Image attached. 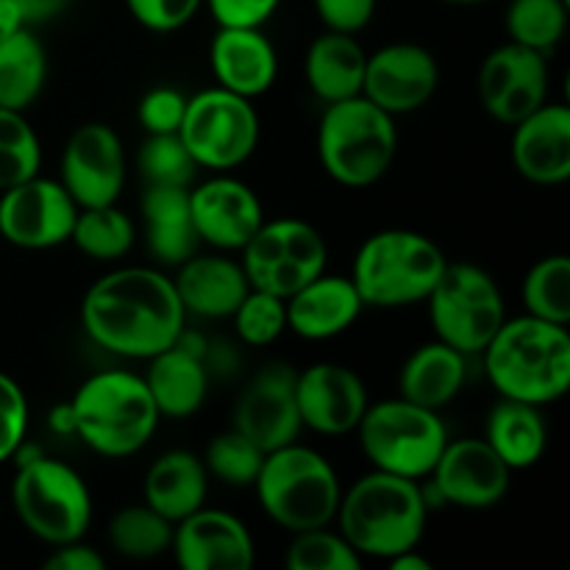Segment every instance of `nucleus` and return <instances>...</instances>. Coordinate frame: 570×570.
<instances>
[{"label":"nucleus","mask_w":570,"mask_h":570,"mask_svg":"<svg viewBox=\"0 0 570 570\" xmlns=\"http://www.w3.org/2000/svg\"><path fill=\"white\" fill-rule=\"evenodd\" d=\"M181 298L170 276L154 267H120L100 276L81 304L83 332L126 360H150L184 332Z\"/></svg>","instance_id":"1"},{"label":"nucleus","mask_w":570,"mask_h":570,"mask_svg":"<svg viewBox=\"0 0 570 570\" xmlns=\"http://www.w3.org/2000/svg\"><path fill=\"white\" fill-rule=\"evenodd\" d=\"M426 304L440 343L451 345L465 356L482 354L501 323L507 321L499 284L488 271L471 262L445 265Z\"/></svg>","instance_id":"10"},{"label":"nucleus","mask_w":570,"mask_h":570,"mask_svg":"<svg viewBox=\"0 0 570 570\" xmlns=\"http://www.w3.org/2000/svg\"><path fill=\"white\" fill-rule=\"evenodd\" d=\"M512 165L527 181L557 187L570 176V109L546 100L540 109L515 122Z\"/></svg>","instance_id":"22"},{"label":"nucleus","mask_w":570,"mask_h":570,"mask_svg":"<svg viewBox=\"0 0 570 570\" xmlns=\"http://www.w3.org/2000/svg\"><path fill=\"white\" fill-rule=\"evenodd\" d=\"M173 527L165 515L148 504L126 507L109 523V543L128 560H154L173 543Z\"/></svg>","instance_id":"34"},{"label":"nucleus","mask_w":570,"mask_h":570,"mask_svg":"<svg viewBox=\"0 0 570 570\" xmlns=\"http://www.w3.org/2000/svg\"><path fill=\"white\" fill-rule=\"evenodd\" d=\"M220 28H262L282 0H204Z\"/></svg>","instance_id":"45"},{"label":"nucleus","mask_w":570,"mask_h":570,"mask_svg":"<svg viewBox=\"0 0 570 570\" xmlns=\"http://www.w3.org/2000/svg\"><path fill=\"white\" fill-rule=\"evenodd\" d=\"M510 468L490 449L488 440L468 438L445 443L438 465L429 476L445 504L462 510H488L510 490Z\"/></svg>","instance_id":"18"},{"label":"nucleus","mask_w":570,"mask_h":570,"mask_svg":"<svg viewBox=\"0 0 570 570\" xmlns=\"http://www.w3.org/2000/svg\"><path fill=\"white\" fill-rule=\"evenodd\" d=\"M479 98L488 115L515 126L549 100L546 56L523 45H501L479 67Z\"/></svg>","instance_id":"14"},{"label":"nucleus","mask_w":570,"mask_h":570,"mask_svg":"<svg viewBox=\"0 0 570 570\" xmlns=\"http://www.w3.org/2000/svg\"><path fill=\"white\" fill-rule=\"evenodd\" d=\"M443 3H456V6H479V3H490V0H443Z\"/></svg>","instance_id":"51"},{"label":"nucleus","mask_w":570,"mask_h":570,"mask_svg":"<svg viewBox=\"0 0 570 570\" xmlns=\"http://www.w3.org/2000/svg\"><path fill=\"white\" fill-rule=\"evenodd\" d=\"M387 562H390V568H393V570H429V568H432L426 560H423V557L415 554V549L401 551V554L390 557Z\"/></svg>","instance_id":"50"},{"label":"nucleus","mask_w":570,"mask_h":570,"mask_svg":"<svg viewBox=\"0 0 570 570\" xmlns=\"http://www.w3.org/2000/svg\"><path fill=\"white\" fill-rule=\"evenodd\" d=\"M173 284L184 312L198 317H232L250 289L243 265L226 256H189Z\"/></svg>","instance_id":"26"},{"label":"nucleus","mask_w":570,"mask_h":570,"mask_svg":"<svg viewBox=\"0 0 570 570\" xmlns=\"http://www.w3.org/2000/svg\"><path fill=\"white\" fill-rule=\"evenodd\" d=\"M137 167L148 187H189L198 173L178 134H148L139 145Z\"/></svg>","instance_id":"38"},{"label":"nucleus","mask_w":570,"mask_h":570,"mask_svg":"<svg viewBox=\"0 0 570 570\" xmlns=\"http://www.w3.org/2000/svg\"><path fill=\"white\" fill-rule=\"evenodd\" d=\"M61 184L78 209L115 204L126 184V150L106 122H87L70 134L61 154Z\"/></svg>","instance_id":"15"},{"label":"nucleus","mask_w":570,"mask_h":570,"mask_svg":"<svg viewBox=\"0 0 570 570\" xmlns=\"http://www.w3.org/2000/svg\"><path fill=\"white\" fill-rule=\"evenodd\" d=\"M484 440L504 460L510 471H523V468H532L543 456L549 432H546L540 406L501 399L490 412L488 438Z\"/></svg>","instance_id":"31"},{"label":"nucleus","mask_w":570,"mask_h":570,"mask_svg":"<svg viewBox=\"0 0 570 570\" xmlns=\"http://www.w3.org/2000/svg\"><path fill=\"white\" fill-rule=\"evenodd\" d=\"M67 410L72 417V434L111 460L131 456L148 445L161 417L145 379L128 371L89 376L76 390Z\"/></svg>","instance_id":"4"},{"label":"nucleus","mask_w":570,"mask_h":570,"mask_svg":"<svg viewBox=\"0 0 570 570\" xmlns=\"http://www.w3.org/2000/svg\"><path fill=\"white\" fill-rule=\"evenodd\" d=\"M523 306L527 315L568 326L570 323V259L554 254L540 259L523 278Z\"/></svg>","instance_id":"35"},{"label":"nucleus","mask_w":570,"mask_h":570,"mask_svg":"<svg viewBox=\"0 0 570 570\" xmlns=\"http://www.w3.org/2000/svg\"><path fill=\"white\" fill-rule=\"evenodd\" d=\"M209 471L189 451H167L145 473V504L170 523L193 515L206 501Z\"/></svg>","instance_id":"29"},{"label":"nucleus","mask_w":570,"mask_h":570,"mask_svg":"<svg viewBox=\"0 0 570 570\" xmlns=\"http://www.w3.org/2000/svg\"><path fill=\"white\" fill-rule=\"evenodd\" d=\"M187 111V98L173 87H154L139 100V126L148 134H178Z\"/></svg>","instance_id":"43"},{"label":"nucleus","mask_w":570,"mask_h":570,"mask_svg":"<svg viewBox=\"0 0 570 570\" xmlns=\"http://www.w3.org/2000/svg\"><path fill=\"white\" fill-rule=\"evenodd\" d=\"M254 488L267 518L293 534L328 527L343 495L332 462L298 443L265 454Z\"/></svg>","instance_id":"6"},{"label":"nucleus","mask_w":570,"mask_h":570,"mask_svg":"<svg viewBox=\"0 0 570 570\" xmlns=\"http://www.w3.org/2000/svg\"><path fill=\"white\" fill-rule=\"evenodd\" d=\"M48 570H104L106 560L104 554H98L95 549L83 546L81 540L76 543H65V546H56L53 554L48 557L45 562Z\"/></svg>","instance_id":"47"},{"label":"nucleus","mask_w":570,"mask_h":570,"mask_svg":"<svg viewBox=\"0 0 570 570\" xmlns=\"http://www.w3.org/2000/svg\"><path fill=\"white\" fill-rule=\"evenodd\" d=\"M426 495L415 479L373 471L340 495V534L360 557L390 560L406 549H417L426 529Z\"/></svg>","instance_id":"3"},{"label":"nucleus","mask_w":570,"mask_h":570,"mask_svg":"<svg viewBox=\"0 0 570 570\" xmlns=\"http://www.w3.org/2000/svg\"><path fill=\"white\" fill-rule=\"evenodd\" d=\"M11 499L22 527L53 549L81 540L92 523L87 482L50 456L33 454L20 462Z\"/></svg>","instance_id":"8"},{"label":"nucleus","mask_w":570,"mask_h":570,"mask_svg":"<svg viewBox=\"0 0 570 570\" xmlns=\"http://www.w3.org/2000/svg\"><path fill=\"white\" fill-rule=\"evenodd\" d=\"M328 245L315 226L295 217L262 223L243 248V271L250 289L287 301L304 284L326 273Z\"/></svg>","instance_id":"11"},{"label":"nucleus","mask_w":570,"mask_h":570,"mask_svg":"<svg viewBox=\"0 0 570 570\" xmlns=\"http://www.w3.org/2000/svg\"><path fill=\"white\" fill-rule=\"evenodd\" d=\"M356 432L362 451L376 471L415 482L434 471L449 443V432L438 412L406 399L367 404Z\"/></svg>","instance_id":"9"},{"label":"nucleus","mask_w":570,"mask_h":570,"mask_svg":"<svg viewBox=\"0 0 570 570\" xmlns=\"http://www.w3.org/2000/svg\"><path fill=\"white\" fill-rule=\"evenodd\" d=\"M14 3L26 26H37V22H48L59 17L70 6V0H14Z\"/></svg>","instance_id":"48"},{"label":"nucleus","mask_w":570,"mask_h":570,"mask_svg":"<svg viewBox=\"0 0 570 570\" xmlns=\"http://www.w3.org/2000/svg\"><path fill=\"white\" fill-rule=\"evenodd\" d=\"M173 554L184 570H248L254 538L239 518L223 510H195L173 527Z\"/></svg>","instance_id":"20"},{"label":"nucleus","mask_w":570,"mask_h":570,"mask_svg":"<svg viewBox=\"0 0 570 570\" xmlns=\"http://www.w3.org/2000/svg\"><path fill=\"white\" fill-rule=\"evenodd\" d=\"M445 265L449 262L438 243L417 232L390 228L362 243L351 282L365 306L395 309L426 301Z\"/></svg>","instance_id":"7"},{"label":"nucleus","mask_w":570,"mask_h":570,"mask_svg":"<svg viewBox=\"0 0 570 570\" xmlns=\"http://www.w3.org/2000/svg\"><path fill=\"white\" fill-rule=\"evenodd\" d=\"M26 28V20H22L20 9H17L14 0H0V39H6L9 33Z\"/></svg>","instance_id":"49"},{"label":"nucleus","mask_w":570,"mask_h":570,"mask_svg":"<svg viewBox=\"0 0 570 570\" xmlns=\"http://www.w3.org/2000/svg\"><path fill=\"white\" fill-rule=\"evenodd\" d=\"M237 334L245 345H271L287 332V309L284 298H276L262 289H248L243 304L234 312Z\"/></svg>","instance_id":"41"},{"label":"nucleus","mask_w":570,"mask_h":570,"mask_svg":"<svg viewBox=\"0 0 570 570\" xmlns=\"http://www.w3.org/2000/svg\"><path fill=\"white\" fill-rule=\"evenodd\" d=\"M395 150V117L371 104L365 95L326 104L317 128V156L334 181L351 189L371 187L387 176Z\"/></svg>","instance_id":"5"},{"label":"nucleus","mask_w":570,"mask_h":570,"mask_svg":"<svg viewBox=\"0 0 570 570\" xmlns=\"http://www.w3.org/2000/svg\"><path fill=\"white\" fill-rule=\"evenodd\" d=\"M178 137L198 167L232 170L259 145V115L243 95L212 87L187 98Z\"/></svg>","instance_id":"12"},{"label":"nucleus","mask_w":570,"mask_h":570,"mask_svg":"<svg viewBox=\"0 0 570 570\" xmlns=\"http://www.w3.org/2000/svg\"><path fill=\"white\" fill-rule=\"evenodd\" d=\"M315 11L326 31L360 33L376 14V0H315Z\"/></svg>","instance_id":"46"},{"label":"nucleus","mask_w":570,"mask_h":570,"mask_svg":"<svg viewBox=\"0 0 570 570\" xmlns=\"http://www.w3.org/2000/svg\"><path fill=\"white\" fill-rule=\"evenodd\" d=\"M148 248L156 262L178 267L195 256L198 232L189 212V187H148L142 195Z\"/></svg>","instance_id":"27"},{"label":"nucleus","mask_w":570,"mask_h":570,"mask_svg":"<svg viewBox=\"0 0 570 570\" xmlns=\"http://www.w3.org/2000/svg\"><path fill=\"white\" fill-rule=\"evenodd\" d=\"M289 570H360L362 557L351 549L343 534L321 529L295 532V540L287 549Z\"/></svg>","instance_id":"40"},{"label":"nucleus","mask_w":570,"mask_h":570,"mask_svg":"<svg viewBox=\"0 0 570 570\" xmlns=\"http://www.w3.org/2000/svg\"><path fill=\"white\" fill-rule=\"evenodd\" d=\"M48 78V56L31 31L9 33L0 39V106L22 111L39 98Z\"/></svg>","instance_id":"32"},{"label":"nucleus","mask_w":570,"mask_h":570,"mask_svg":"<svg viewBox=\"0 0 570 570\" xmlns=\"http://www.w3.org/2000/svg\"><path fill=\"white\" fill-rule=\"evenodd\" d=\"M212 70L217 87L254 100L273 87L278 56L262 28H220L212 39Z\"/></svg>","instance_id":"24"},{"label":"nucleus","mask_w":570,"mask_h":570,"mask_svg":"<svg viewBox=\"0 0 570 570\" xmlns=\"http://www.w3.org/2000/svg\"><path fill=\"white\" fill-rule=\"evenodd\" d=\"M468 376V356L445 343L421 345L401 367V399L440 412L460 395Z\"/></svg>","instance_id":"30"},{"label":"nucleus","mask_w":570,"mask_h":570,"mask_svg":"<svg viewBox=\"0 0 570 570\" xmlns=\"http://www.w3.org/2000/svg\"><path fill=\"white\" fill-rule=\"evenodd\" d=\"M365 301L356 293L354 282L345 276L321 273L309 284L284 301L287 328L304 340H332L351 328L360 317Z\"/></svg>","instance_id":"25"},{"label":"nucleus","mask_w":570,"mask_h":570,"mask_svg":"<svg viewBox=\"0 0 570 570\" xmlns=\"http://www.w3.org/2000/svg\"><path fill=\"white\" fill-rule=\"evenodd\" d=\"M440 83L438 59L415 42H395L367 56L362 95L387 115H410L432 100Z\"/></svg>","instance_id":"16"},{"label":"nucleus","mask_w":570,"mask_h":570,"mask_svg":"<svg viewBox=\"0 0 570 570\" xmlns=\"http://www.w3.org/2000/svg\"><path fill=\"white\" fill-rule=\"evenodd\" d=\"M206 360V343L187 332L178 334L176 343L170 348L159 351L150 356V367L145 384H148L154 404L159 415L181 417L195 415L206 399V387H209V371L204 365Z\"/></svg>","instance_id":"23"},{"label":"nucleus","mask_w":570,"mask_h":570,"mask_svg":"<svg viewBox=\"0 0 570 570\" xmlns=\"http://www.w3.org/2000/svg\"><path fill=\"white\" fill-rule=\"evenodd\" d=\"M134 237L137 234H134L131 217L122 215L115 204H109L78 209L70 243H76V248L92 259L115 262L131 250Z\"/></svg>","instance_id":"33"},{"label":"nucleus","mask_w":570,"mask_h":570,"mask_svg":"<svg viewBox=\"0 0 570 570\" xmlns=\"http://www.w3.org/2000/svg\"><path fill=\"white\" fill-rule=\"evenodd\" d=\"M234 429L259 445L265 454L295 443L301 432V415L293 367L267 365L245 384L234 406Z\"/></svg>","instance_id":"17"},{"label":"nucleus","mask_w":570,"mask_h":570,"mask_svg":"<svg viewBox=\"0 0 570 570\" xmlns=\"http://www.w3.org/2000/svg\"><path fill=\"white\" fill-rule=\"evenodd\" d=\"M295 401L301 426L317 434H348L367 410V390L351 367L321 362L295 373Z\"/></svg>","instance_id":"19"},{"label":"nucleus","mask_w":570,"mask_h":570,"mask_svg":"<svg viewBox=\"0 0 570 570\" xmlns=\"http://www.w3.org/2000/svg\"><path fill=\"white\" fill-rule=\"evenodd\" d=\"M189 212L200 243L220 250H243L265 223V209L248 184L217 176L189 189Z\"/></svg>","instance_id":"21"},{"label":"nucleus","mask_w":570,"mask_h":570,"mask_svg":"<svg viewBox=\"0 0 570 570\" xmlns=\"http://www.w3.org/2000/svg\"><path fill=\"white\" fill-rule=\"evenodd\" d=\"M484 354V371L501 399L543 406L570 387V334L566 326L523 315L504 321Z\"/></svg>","instance_id":"2"},{"label":"nucleus","mask_w":570,"mask_h":570,"mask_svg":"<svg viewBox=\"0 0 570 570\" xmlns=\"http://www.w3.org/2000/svg\"><path fill=\"white\" fill-rule=\"evenodd\" d=\"M568 28V0H512L507 9V31L512 42L551 53Z\"/></svg>","instance_id":"36"},{"label":"nucleus","mask_w":570,"mask_h":570,"mask_svg":"<svg viewBox=\"0 0 570 570\" xmlns=\"http://www.w3.org/2000/svg\"><path fill=\"white\" fill-rule=\"evenodd\" d=\"M365 65L367 53L356 42L354 33L326 31L306 50L304 70L312 92L323 104H337V100L362 95Z\"/></svg>","instance_id":"28"},{"label":"nucleus","mask_w":570,"mask_h":570,"mask_svg":"<svg viewBox=\"0 0 570 570\" xmlns=\"http://www.w3.org/2000/svg\"><path fill=\"white\" fill-rule=\"evenodd\" d=\"M128 11L142 28L156 33H173L187 26L204 0H126Z\"/></svg>","instance_id":"44"},{"label":"nucleus","mask_w":570,"mask_h":570,"mask_svg":"<svg viewBox=\"0 0 570 570\" xmlns=\"http://www.w3.org/2000/svg\"><path fill=\"white\" fill-rule=\"evenodd\" d=\"M42 165L39 137L22 111L0 106V189H9L37 176Z\"/></svg>","instance_id":"37"},{"label":"nucleus","mask_w":570,"mask_h":570,"mask_svg":"<svg viewBox=\"0 0 570 570\" xmlns=\"http://www.w3.org/2000/svg\"><path fill=\"white\" fill-rule=\"evenodd\" d=\"M265 462V451L250 443L237 429L217 434L206 449V471L232 488H248L259 476V468Z\"/></svg>","instance_id":"39"},{"label":"nucleus","mask_w":570,"mask_h":570,"mask_svg":"<svg viewBox=\"0 0 570 570\" xmlns=\"http://www.w3.org/2000/svg\"><path fill=\"white\" fill-rule=\"evenodd\" d=\"M78 204L65 184L37 176L3 189L0 198V234L17 248L42 250L70 239Z\"/></svg>","instance_id":"13"},{"label":"nucleus","mask_w":570,"mask_h":570,"mask_svg":"<svg viewBox=\"0 0 570 570\" xmlns=\"http://www.w3.org/2000/svg\"><path fill=\"white\" fill-rule=\"evenodd\" d=\"M28 426V401L20 384L0 373V462L20 451Z\"/></svg>","instance_id":"42"}]
</instances>
